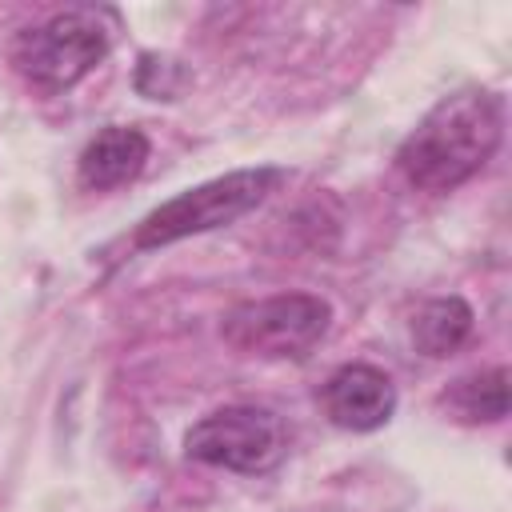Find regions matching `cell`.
<instances>
[{
    "label": "cell",
    "mask_w": 512,
    "mask_h": 512,
    "mask_svg": "<svg viewBox=\"0 0 512 512\" xmlns=\"http://www.w3.org/2000/svg\"><path fill=\"white\" fill-rule=\"evenodd\" d=\"M472 320L476 316H472L468 300H460V296H436V300H428L416 312V320H412V344H416V352H424L432 360H444V356H452L472 336Z\"/></svg>",
    "instance_id": "obj_8"
},
{
    "label": "cell",
    "mask_w": 512,
    "mask_h": 512,
    "mask_svg": "<svg viewBox=\"0 0 512 512\" xmlns=\"http://www.w3.org/2000/svg\"><path fill=\"white\" fill-rule=\"evenodd\" d=\"M288 180L284 168L260 164V168H236L224 172L216 180H204L172 200H164L160 208H152L140 224H136V248H164L176 244L184 236H200L212 228H228L240 216H248L252 208H260L280 184Z\"/></svg>",
    "instance_id": "obj_2"
},
{
    "label": "cell",
    "mask_w": 512,
    "mask_h": 512,
    "mask_svg": "<svg viewBox=\"0 0 512 512\" xmlns=\"http://www.w3.org/2000/svg\"><path fill=\"white\" fill-rule=\"evenodd\" d=\"M184 68L180 60L172 56H160V52H144L140 64H136V92L148 96V100H176L180 88H184Z\"/></svg>",
    "instance_id": "obj_10"
},
{
    "label": "cell",
    "mask_w": 512,
    "mask_h": 512,
    "mask_svg": "<svg viewBox=\"0 0 512 512\" xmlns=\"http://www.w3.org/2000/svg\"><path fill=\"white\" fill-rule=\"evenodd\" d=\"M184 456L208 468L256 476L280 464L284 456V424L276 412L256 404H228L196 420L184 436Z\"/></svg>",
    "instance_id": "obj_5"
},
{
    "label": "cell",
    "mask_w": 512,
    "mask_h": 512,
    "mask_svg": "<svg viewBox=\"0 0 512 512\" xmlns=\"http://www.w3.org/2000/svg\"><path fill=\"white\" fill-rule=\"evenodd\" d=\"M328 324H332L328 300L308 292H276L228 308L220 320V336L240 356L300 360L324 340Z\"/></svg>",
    "instance_id": "obj_4"
},
{
    "label": "cell",
    "mask_w": 512,
    "mask_h": 512,
    "mask_svg": "<svg viewBox=\"0 0 512 512\" xmlns=\"http://www.w3.org/2000/svg\"><path fill=\"white\" fill-rule=\"evenodd\" d=\"M148 156H152V144L140 128L108 124L84 144V152L76 160V180L88 192H112V188L136 180L144 172Z\"/></svg>",
    "instance_id": "obj_7"
},
{
    "label": "cell",
    "mask_w": 512,
    "mask_h": 512,
    "mask_svg": "<svg viewBox=\"0 0 512 512\" xmlns=\"http://www.w3.org/2000/svg\"><path fill=\"white\" fill-rule=\"evenodd\" d=\"M108 8H68L12 40V64L36 92H68L80 84L112 48Z\"/></svg>",
    "instance_id": "obj_3"
},
{
    "label": "cell",
    "mask_w": 512,
    "mask_h": 512,
    "mask_svg": "<svg viewBox=\"0 0 512 512\" xmlns=\"http://www.w3.org/2000/svg\"><path fill=\"white\" fill-rule=\"evenodd\" d=\"M440 404L460 424H500L508 416V368H488L452 380Z\"/></svg>",
    "instance_id": "obj_9"
},
{
    "label": "cell",
    "mask_w": 512,
    "mask_h": 512,
    "mask_svg": "<svg viewBox=\"0 0 512 512\" xmlns=\"http://www.w3.org/2000/svg\"><path fill=\"white\" fill-rule=\"evenodd\" d=\"M320 400H324L328 420L348 432H376L396 416V384L376 364L336 368L328 376Z\"/></svg>",
    "instance_id": "obj_6"
},
{
    "label": "cell",
    "mask_w": 512,
    "mask_h": 512,
    "mask_svg": "<svg viewBox=\"0 0 512 512\" xmlns=\"http://www.w3.org/2000/svg\"><path fill=\"white\" fill-rule=\"evenodd\" d=\"M504 140V96L460 88L432 104L400 140L396 168L420 192H452L472 180Z\"/></svg>",
    "instance_id": "obj_1"
}]
</instances>
